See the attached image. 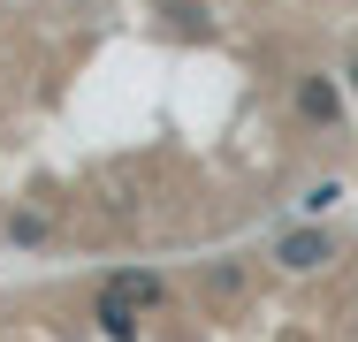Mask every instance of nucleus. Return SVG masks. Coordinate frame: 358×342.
<instances>
[{
    "label": "nucleus",
    "mask_w": 358,
    "mask_h": 342,
    "mask_svg": "<svg viewBox=\"0 0 358 342\" xmlns=\"http://www.w3.org/2000/svg\"><path fill=\"white\" fill-rule=\"evenodd\" d=\"M289 107H297V122L305 130H343L351 122V84H343V68H305L297 84H289Z\"/></svg>",
    "instance_id": "obj_1"
},
{
    "label": "nucleus",
    "mask_w": 358,
    "mask_h": 342,
    "mask_svg": "<svg viewBox=\"0 0 358 342\" xmlns=\"http://www.w3.org/2000/svg\"><path fill=\"white\" fill-rule=\"evenodd\" d=\"M267 259L282 274H320V267H336V228L328 221H297V228H282L267 244Z\"/></svg>",
    "instance_id": "obj_2"
},
{
    "label": "nucleus",
    "mask_w": 358,
    "mask_h": 342,
    "mask_svg": "<svg viewBox=\"0 0 358 342\" xmlns=\"http://www.w3.org/2000/svg\"><path fill=\"white\" fill-rule=\"evenodd\" d=\"M244 289H252V259H236V251L199 267V297H206V304H236Z\"/></svg>",
    "instance_id": "obj_3"
},
{
    "label": "nucleus",
    "mask_w": 358,
    "mask_h": 342,
    "mask_svg": "<svg viewBox=\"0 0 358 342\" xmlns=\"http://www.w3.org/2000/svg\"><path fill=\"white\" fill-rule=\"evenodd\" d=\"M92 320H99V335L138 342V297H122V289L107 281V289H99V304H92Z\"/></svg>",
    "instance_id": "obj_4"
},
{
    "label": "nucleus",
    "mask_w": 358,
    "mask_h": 342,
    "mask_svg": "<svg viewBox=\"0 0 358 342\" xmlns=\"http://www.w3.org/2000/svg\"><path fill=\"white\" fill-rule=\"evenodd\" d=\"M115 289L138 297V312H160V304H168V274H152V267H122V274H115Z\"/></svg>",
    "instance_id": "obj_5"
},
{
    "label": "nucleus",
    "mask_w": 358,
    "mask_h": 342,
    "mask_svg": "<svg viewBox=\"0 0 358 342\" xmlns=\"http://www.w3.org/2000/svg\"><path fill=\"white\" fill-rule=\"evenodd\" d=\"M8 244H15V251H46V244H54V221H46L38 205H15V213H8Z\"/></svg>",
    "instance_id": "obj_6"
},
{
    "label": "nucleus",
    "mask_w": 358,
    "mask_h": 342,
    "mask_svg": "<svg viewBox=\"0 0 358 342\" xmlns=\"http://www.w3.org/2000/svg\"><path fill=\"white\" fill-rule=\"evenodd\" d=\"M336 205H343V175H320V183L297 191V213H305V221H328Z\"/></svg>",
    "instance_id": "obj_7"
},
{
    "label": "nucleus",
    "mask_w": 358,
    "mask_h": 342,
    "mask_svg": "<svg viewBox=\"0 0 358 342\" xmlns=\"http://www.w3.org/2000/svg\"><path fill=\"white\" fill-rule=\"evenodd\" d=\"M343 84H351V99H358V54H351V61H343Z\"/></svg>",
    "instance_id": "obj_8"
},
{
    "label": "nucleus",
    "mask_w": 358,
    "mask_h": 342,
    "mask_svg": "<svg viewBox=\"0 0 358 342\" xmlns=\"http://www.w3.org/2000/svg\"><path fill=\"white\" fill-rule=\"evenodd\" d=\"M282 342H313V335H305V327H282Z\"/></svg>",
    "instance_id": "obj_9"
}]
</instances>
